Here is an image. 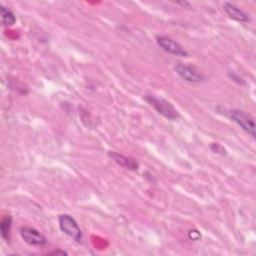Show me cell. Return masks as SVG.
I'll use <instances>...</instances> for the list:
<instances>
[{
  "label": "cell",
  "mask_w": 256,
  "mask_h": 256,
  "mask_svg": "<svg viewBox=\"0 0 256 256\" xmlns=\"http://www.w3.org/2000/svg\"><path fill=\"white\" fill-rule=\"evenodd\" d=\"M145 100L163 117L169 120H175L177 118L176 109L165 99L156 97L154 95H145Z\"/></svg>",
  "instance_id": "1"
},
{
  "label": "cell",
  "mask_w": 256,
  "mask_h": 256,
  "mask_svg": "<svg viewBox=\"0 0 256 256\" xmlns=\"http://www.w3.org/2000/svg\"><path fill=\"white\" fill-rule=\"evenodd\" d=\"M230 119L237 123L244 131H246L252 137L256 136V127L253 117L245 111L233 109L228 112Z\"/></svg>",
  "instance_id": "2"
},
{
  "label": "cell",
  "mask_w": 256,
  "mask_h": 256,
  "mask_svg": "<svg viewBox=\"0 0 256 256\" xmlns=\"http://www.w3.org/2000/svg\"><path fill=\"white\" fill-rule=\"evenodd\" d=\"M58 221H59L60 230L63 233L71 237L76 242H80L82 240V232L77 222L72 216L68 214H62L58 217Z\"/></svg>",
  "instance_id": "3"
},
{
  "label": "cell",
  "mask_w": 256,
  "mask_h": 256,
  "mask_svg": "<svg viewBox=\"0 0 256 256\" xmlns=\"http://www.w3.org/2000/svg\"><path fill=\"white\" fill-rule=\"evenodd\" d=\"M156 41L158 43V45L166 52L176 55V56H181V57H187L188 56V52L175 40H173L170 37L167 36H157L156 37Z\"/></svg>",
  "instance_id": "4"
},
{
  "label": "cell",
  "mask_w": 256,
  "mask_h": 256,
  "mask_svg": "<svg viewBox=\"0 0 256 256\" xmlns=\"http://www.w3.org/2000/svg\"><path fill=\"white\" fill-rule=\"evenodd\" d=\"M176 73L185 81L190 83H200L204 80V76L197 69L192 66L178 63L174 67Z\"/></svg>",
  "instance_id": "5"
},
{
  "label": "cell",
  "mask_w": 256,
  "mask_h": 256,
  "mask_svg": "<svg viewBox=\"0 0 256 256\" xmlns=\"http://www.w3.org/2000/svg\"><path fill=\"white\" fill-rule=\"evenodd\" d=\"M20 235L22 239L30 245L40 246L47 243L46 237L43 234H41L37 229L32 227H22L20 229Z\"/></svg>",
  "instance_id": "6"
},
{
  "label": "cell",
  "mask_w": 256,
  "mask_h": 256,
  "mask_svg": "<svg viewBox=\"0 0 256 256\" xmlns=\"http://www.w3.org/2000/svg\"><path fill=\"white\" fill-rule=\"evenodd\" d=\"M223 9L230 18H232L236 21H239V22L249 21L248 15L242 9H240L238 6L234 5L233 3L224 2L223 3Z\"/></svg>",
  "instance_id": "7"
},
{
  "label": "cell",
  "mask_w": 256,
  "mask_h": 256,
  "mask_svg": "<svg viewBox=\"0 0 256 256\" xmlns=\"http://www.w3.org/2000/svg\"><path fill=\"white\" fill-rule=\"evenodd\" d=\"M108 156L119 166L124 167L129 170H137L138 169V163L129 157H126L120 153L114 152V151H109Z\"/></svg>",
  "instance_id": "8"
},
{
  "label": "cell",
  "mask_w": 256,
  "mask_h": 256,
  "mask_svg": "<svg viewBox=\"0 0 256 256\" xmlns=\"http://www.w3.org/2000/svg\"><path fill=\"white\" fill-rule=\"evenodd\" d=\"M0 11H1V21L3 26H12L16 22V17L14 13L4 5L0 6Z\"/></svg>",
  "instance_id": "9"
},
{
  "label": "cell",
  "mask_w": 256,
  "mask_h": 256,
  "mask_svg": "<svg viewBox=\"0 0 256 256\" xmlns=\"http://www.w3.org/2000/svg\"><path fill=\"white\" fill-rule=\"evenodd\" d=\"M11 226H12V217L7 215L5 216L1 222H0V233L1 237L5 240L8 241L10 238V231H11Z\"/></svg>",
  "instance_id": "10"
},
{
  "label": "cell",
  "mask_w": 256,
  "mask_h": 256,
  "mask_svg": "<svg viewBox=\"0 0 256 256\" xmlns=\"http://www.w3.org/2000/svg\"><path fill=\"white\" fill-rule=\"evenodd\" d=\"M210 149L215 152V153H219V154H225V149L218 143H212L210 146Z\"/></svg>",
  "instance_id": "11"
},
{
  "label": "cell",
  "mask_w": 256,
  "mask_h": 256,
  "mask_svg": "<svg viewBox=\"0 0 256 256\" xmlns=\"http://www.w3.org/2000/svg\"><path fill=\"white\" fill-rule=\"evenodd\" d=\"M50 255H67L68 253L64 250H60V249H57V250H53L49 253Z\"/></svg>",
  "instance_id": "12"
}]
</instances>
